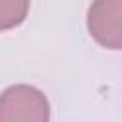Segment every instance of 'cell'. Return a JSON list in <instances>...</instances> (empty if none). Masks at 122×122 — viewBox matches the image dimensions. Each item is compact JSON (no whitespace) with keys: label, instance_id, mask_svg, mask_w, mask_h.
Instances as JSON below:
<instances>
[{"label":"cell","instance_id":"1","mask_svg":"<svg viewBox=\"0 0 122 122\" xmlns=\"http://www.w3.org/2000/svg\"><path fill=\"white\" fill-rule=\"evenodd\" d=\"M48 97L34 86L15 84L0 93V122H46Z\"/></svg>","mask_w":122,"mask_h":122},{"label":"cell","instance_id":"3","mask_svg":"<svg viewBox=\"0 0 122 122\" xmlns=\"http://www.w3.org/2000/svg\"><path fill=\"white\" fill-rule=\"evenodd\" d=\"M30 0H0V30L21 25L29 13Z\"/></svg>","mask_w":122,"mask_h":122},{"label":"cell","instance_id":"2","mask_svg":"<svg viewBox=\"0 0 122 122\" xmlns=\"http://www.w3.org/2000/svg\"><path fill=\"white\" fill-rule=\"evenodd\" d=\"M86 27L90 36L107 50H122V0H93Z\"/></svg>","mask_w":122,"mask_h":122}]
</instances>
